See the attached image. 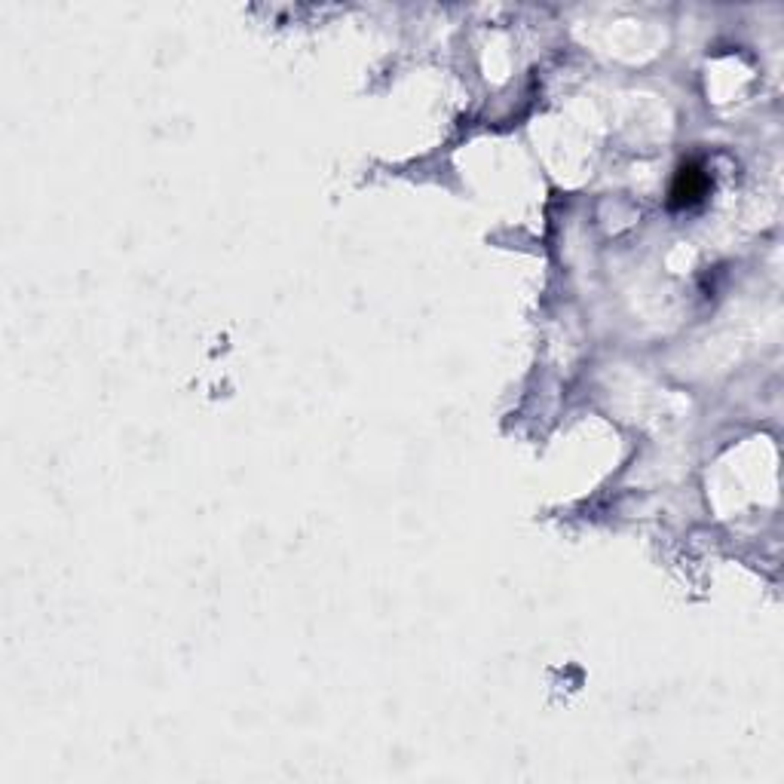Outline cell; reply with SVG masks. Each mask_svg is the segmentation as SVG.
I'll return each mask as SVG.
<instances>
[{
	"mask_svg": "<svg viewBox=\"0 0 784 784\" xmlns=\"http://www.w3.org/2000/svg\"><path fill=\"white\" fill-rule=\"evenodd\" d=\"M708 190V175L696 163H683L671 184V206H696Z\"/></svg>",
	"mask_w": 784,
	"mask_h": 784,
	"instance_id": "6da1fadb",
	"label": "cell"
}]
</instances>
